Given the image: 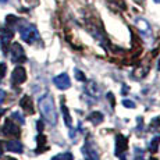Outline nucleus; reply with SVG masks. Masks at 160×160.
Segmentation results:
<instances>
[{
  "instance_id": "nucleus-4",
  "label": "nucleus",
  "mask_w": 160,
  "mask_h": 160,
  "mask_svg": "<svg viewBox=\"0 0 160 160\" xmlns=\"http://www.w3.org/2000/svg\"><path fill=\"white\" fill-rule=\"evenodd\" d=\"M11 60L14 63H24L27 60L22 46L20 43H17V42H14L13 46H11Z\"/></svg>"
},
{
  "instance_id": "nucleus-31",
  "label": "nucleus",
  "mask_w": 160,
  "mask_h": 160,
  "mask_svg": "<svg viewBox=\"0 0 160 160\" xmlns=\"http://www.w3.org/2000/svg\"><path fill=\"white\" fill-rule=\"evenodd\" d=\"M0 2H2V3H6V2H7V0H0Z\"/></svg>"
},
{
  "instance_id": "nucleus-30",
  "label": "nucleus",
  "mask_w": 160,
  "mask_h": 160,
  "mask_svg": "<svg viewBox=\"0 0 160 160\" xmlns=\"http://www.w3.org/2000/svg\"><path fill=\"white\" fill-rule=\"evenodd\" d=\"M6 160H15V159H11V158H6Z\"/></svg>"
},
{
  "instance_id": "nucleus-16",
  "label": "nucleus",
  "mask_w": 160,
  "mask_h": 160,
  "mask_svg": "<svg viewBox=\"0 0 160 160\" xmlns=\"http://www.w3.org/2000/svg\"><path fill=\"white\" fill-rule=\"evenodd\" d=\"M74 72H75V78L78 79V81H82V82H85V81H87V78H85V74L82 72L81 70L75 68V70H74Z\"/></svg>"
},
{
  "instance_id": "nucleus-25",
  "label": "nucleus",
  "mask_w": 160,
  "mask_h": 160,
  "mask_svg": "<svg viewBox=\"0 0 160 160\" xmlns=\"http://www.w3.org/2000/svg\"><path fill=\"white\" fill-rule=\"evenodd\" d=\"M52 160H63V155H57V156H54Z\"/></svg>"
},
{
  "instance_id": "nucleus-17",
  "label": "nucleus",
  "mask_w": 160,
  "mask_h": 160,
  "mask_svg": "<svg viewBox=\"0 0 160 160\" xmlns=\"http://www.w3.org/2000/svg\"><path fill=\"white\" fill-rule=\"evenodd\" d=\"M11 117H13V118L15 120V121H18V122H20L21 125H22L24 122H25V120L22 118V116H21V114H20V113H18V112H14L13 114H11Z\"/></svg>"
},
{
  "instance_id": "nucleus-26",
  "label": "nucleus",
  "mask_w": 160,
  "mask_h": 160,
  "mask_svg": "<svg viewBox=\"0 0 160 160\" xmlns=\"http://www.w3.org/2000/svg\"><path fill=\"white\" fill-rule=\"evenodd\" d=\"M4 113H6V110H2V109H0V118L3 117V114H4Z\"/></svg>"
},
{
  "instance_id": "nucleus-33",
  "label": "nucleus",
  "mask_w": 160,
  "mask_h": 160,
  "mask_svg": "<svg viewBox=\"0 0 160 160\" xmlns=\"http://www.w3.org/2000/svg\"><path fill=\"white\" fill-rule=\"evenodd\" d=\"M150 160H156V159H150Z\"/></svg>"
},
{
  "instance_id": "nucleus-18",
  "label": "nucleus",
  "mask_w": 160,
  "mask_h": 160,
  "mask_svg": "<svg viewBox=\"0 0 160 160\" xmlns=\"http://www.w3.org/2000/svg\"><path fill=\"white\" fill-rule=\"evenodd\" d=\"M6 71H7V66H6V63H0V81L4 78Z\"/></svg>"
},
{
  "instance_id": "nucleus-9",
  "label": "nucleus",
  "mask_w": 160,
  "mask_h": 160,
  "mask_svg": "<svg viewBox=\"0 0 160 160\" xmlns=\"http://www.w3.org/2000/svg\"><path fill=\"white\" fill-rule=\"evenodd\" d=\"M20 106L22 107V110L27 113V114H33V113H35V109H33L32 99H31L29 96H24L22 99L20 100Z\"/></svg>"
},
{
  "instance_id": "nucleus-1",
  "label": "nucleus",
  "mask_w": 160,
  "mask_h": 160,
  "mask_svg": "<svg viewBox=\"0 0 160 160\" xmlns=\"http://www.w3.org/2000/svg\"><path fill=\"white\" fill-rule=\"evenodd\" d=\"M39 112L42 117L49 122L50 125H56L57 122V112L54 107V100L52 95H45L43 98L39 99Z\"/></svg>"
},
{
  "instance_id": "nucleus-23",
  "label": "nucleus",
  "mask_w": 160,
  "mask_h": 160,
  "mask_svg": "<svg viewBox=\"0 0 160 160\" xmlns=\"http://www.w3.org/2000/svg\"><path fill=\"white\" fill-rule=\"evenodd\" d=\"M36 128H38V131H39V132L43 131V121H41V120H39V121L36 122Z\"/></svg>"
},
{
  "instance_id": "nucleus-21",
  "label": "nucleus",
  "mask_w": 160,
  "mask_h": 160,
  "mask_svg": "<svg viewBox=\"0 0 160 160\" xmlns=\"http://www.w3.org/2000/svg\"><path fill=\"white\" fill-rule=\"evenodd\" d=\"M106 98H107V99L110 100V103H112V107H114V104H116V100H114V95H113L112 92H109Z\"/></svg>"
},
{
  "instance_id": "nucleus-20",
  "label": "nucleus",
  "mask_w": 160,
  "mask_h": 160,
  "mask_svg": "<svg viewBox=\"0 0 160 160\" xmlns=\"http://www.w3.org/2000/svg\"><path fill=\"white\" fill-rule=\"evenodd\" d=\"M110 2H113L114 4H117V6H120V7L122 8V10H125L127 8V6H125V3H124V0H110Z\"/></svg>"
},
{
  "instance_id": "nucleus-27",
  "label": "nucleus",
  "mask_w": 160,
  "mask_h": 160,
  "mask_svg": "<svg viewBox=\"0 0 160 160\" xmlns=\"http://www.w3.org/2000/svg\"><path fill=\"white\" fill-rule=\"evenodd\" d=\"M2 155H3V149H2V145H0V158H2Z\"/></svg>"
},
{
  "instance_id": "nucleus-7",
  "label": "nucleus",
  "mask_w": 160,
  "mask_h": 160,
  "mask_svg": "<svg viewBox=\"0 0 160 160\" xmlns=\"http://www.w3.org/2000/svg\"><path fill=\"white\" fill-rule=\"evenodd\" d=\"M53 84L56 85L58 89H63V91H64V89H68L70 87H71V81H70V77L67 75L66 72H63V74H60V75L54 77Z\"/></svg>"
},
{
  "instance_id": "nucleus-32",
  "label": "nucleus",
  "mask_w": 160,
  "mask_h": 160,
  "mask_svg": "<svg viewBox=\"0 0 160 160\" xmlns=\"http://www.w3.org/2000/svg\"><path fill=\"white\" fill-rule=\"evenodd\" d=\"M27 2H32V0H27ZM35 2H36V0H35Z\"/></svg>"
},
{
  "instance_id": "nucleus-8",
  "label": "nucleus",
  "mask_w": 160,
  "mask_h": 160,
  "mask_svg": "<svg viewBox=\"0 0 160 160\" xmlns=\"http://www.w3.org/2000/svg\"><path fill=\"white\" fill-rule=\"evenodd\" d=\"M127 149H128V139L124 135L118 134L116 137V155L121 156Z\"/></svg>"
},
{
  "instance_id": "nucleus-6",
  "label": "nucleus",
  "mask_w": 160,
  "mask_h": 160,
  "mask_svg": "<svg viewBox=\"0 0 160 160\" xmlns=\"http://www.w3.org/2000/svg\"><path fill=\"white\" fill-rule=\"evenodd\" d=\"M25 79H27L25 68H24V67H21V66L15 67L13 74H11V81H13V84L20 85V84H22V82H25Z\"/></svg>"
},
{
  "instance_id": "nucleus-19",
  "label": "nucleus",
  "mask_w": 160,
  "mask_h": 160,
  "mask_svg": "<svg viewBox=\"0 0 160 160\" xmlns=\"http://www.w3.org/2000/svg\"><path fill=\"white\" fill-rule=\"evenodd\" d=\"M122 104H124L125 107H128V109H135V103L132 102V100L125 99V100H122Z\"/></svg>"
},
{
  "instance_id": "nucleus-14",
  "label": "nucleus",
  "mask_w": 160,
  "mask_h": 160,
  "mask_svg": "<svg viewBox=\"0 0 160 160\" xmlns=\"http://www.w3.org/2000/svg\"><path fill=\"white\" fill-rule=\"evenodd\" d=\"M159 145H160V137H155L152 141H150V145H149V149L152 153H156L159 149Z\"/></svg>"
},
{
  "instance_id": "nucleus-15",
  "label": "nucleus",
  "mask_w": 160,
  "mask_h": 160,
  "mask_svg": "<svg viewBox=\"0 0 160 160\" xmlns=\"http://www.w3.org/2000/svg\"><path fill=\"white\" fill-rule=\"evenodd\" d=\"M18 22V18L15 17V15H7L6 17V24H7V27H10V25H14V24H17Z\"/></svg>"
},
{
  "instance_id": "nucleus-3",
  "label": "nucleus",
  "mask_w": 160,
  "mask_h": 160,
  "mask_svg": "<svg viewBox=\"0 0 160 160\" xmlns=\"http://www.w3.org/2000/svg\"><path fill=\"white\" fill-rule=\"evenodd\" d=\"M14 36V31L10 29V27H2L0 28V41H2V49L4 53H7L8 45Z\"/></svg>"
},
{
  "instance_id": "nucleus-13",
  "label": "nucleus",
  "mask_w": 160,
  "mask_h": 160,
  "mask_svg": "<svg viewBox=\"0 0 160 160\" xmlns=\"http://www.w3.org/2000/svg\"><path fill=\"white\" fill-rule=\"evenodd\" d=\"M61 113H63V116H64V122H66L68 127H71V116H70V112H68V109H67L63 99H61Z\"/></svg>"
},
{
  "instance_id": "nucleus-12",
  "label": "nucleus",
  "mask_w": 160,
  "mask_h": 160,
  "mask_svg": "<svg viewBox=\"0 0 160 160\" xmlns=\"http://www.w3.org/2000/svg\"><path fill=\"white\" fill-rule=\"evenodd\" d=\"M88 121H91L93 125H99L100 122L103 121V114L100 112H92L91 114L88 116Z\"/></svg>"
},
{
  "instance_id": "nucleus-29",
  "label": "nucleus",
  "mask_w": 160,
  "mask_h": 160,
  "mask_svg": "<svg viewBox=\"0 0 160 160\" xmlns=\"http://www.w3.org/2000/svg\"><path fill=\"white\" fill-rule=\"evenodd\" d=\"M155 3H158V4H160V0H153Z\"/></svg>"
},
{
  "instance_id": "nucleus-11",
  "label": "nucleus",
  "mask_w": 160,
  "mask_h": 160,
  "mask_svg": "<svg viewBox=\"0 0 160 160\" xmlns=\"http://www.w3.org/2000/svg\"><path fill=\"white\" fill-rule=\"evenodd\" d=\"M36 143H38L36 153H43L45 150H48V145H46V137L42 134V132H39V135L36 137Z\"/></svg>"
},
{
  "instance_id": "nucleus-5",
  "label": "nucleus",
  "mask_w": 160,
  "mask_h": 160,
  "mask_svg": "<svg viewBox=\"0 0 160 160\" xmlns=\"http://www.w3.org/2000/svg\"><path fill=\"white\" fill-rule=\"evenodd\" d=\"M3 132L8 137H18L20 135V127L11 118H7L4 122V127H3Z\"/></svg>"
},
{
  "instance_id": "nucleus-10",
  "label": "nucleus",
  "mask_w": 160,
  "mask_h": 160,
  "mask_svg": "<svg viewBox=\"0 0 160 160\" xmlns=\"http://www.w3.org/2000/svg\"><path fill=\"white\" fill-rule=\"evenodd\" d=\"M6 148H7L8 152H14V153H22V149H24L22 143L17 139L8 141V142L6 143Z\"/></svg>"
},
{
  "instance_id": "nucleus-2",
  "label": "nucleus",
  "mask_w": 160,
  "mask_h": 160,
  "mask_svg": "<svg viewBox=\"0 0 160 160\" xmlns=\"http://www.w3.org/2000/svg\"><path fill=\"white\" fill-rule=\"evenodd\" d=\"M20 33H21L22 41H25L27 43H29V45L35 43L39 39L38 29H36L35 25H31V24H25V25L20 27Z\"/></svg>"
},
{
  "instance_id": "nucleus-24",
  "label": "nucleus",
  "mask_w": 160,
  "mask_h": 160,
  "mask_svg": "<svg viewBox=\"0 0 160 160\" xmlns=\"http://www.w3.org/2000/svg\"><path fill=\"white\" fill-rule=\"evenodd\" d=\"M4 99H6V92L3 89H0V104L4 102Z\"/></svg>"
},
{
  "instance_id": "nucleus-22",
  "label": "nucleus",
  "mask_w": 160,
  "mask_h": 160,
  "mask_svg": "<svg viewBox=\"0 0 160 160\" xmlns=\"http://www.w3.org/2000/svg\"><path fill=\"white\" fill-rule=\"evenodd\" d=\"M150 125H152V127H160V117H156V118H153L152 122H150Z\"/></svg>"
},
{
  "instance_id": "nucleus-28",
  "label": "nucleus",
  "mask_w": 160,
  "mask_h": 160,
  "mask_svg": "<svg viewBox=\"0 0 160 160\" xmlns=\"http://www.w3.org/2000/svg\"><path fill=\"white\" fill-rule=\"evenodd\" d=\"M158 70L160 71V58H159V63H158Z\"/></svg>"
}]
</instances>
